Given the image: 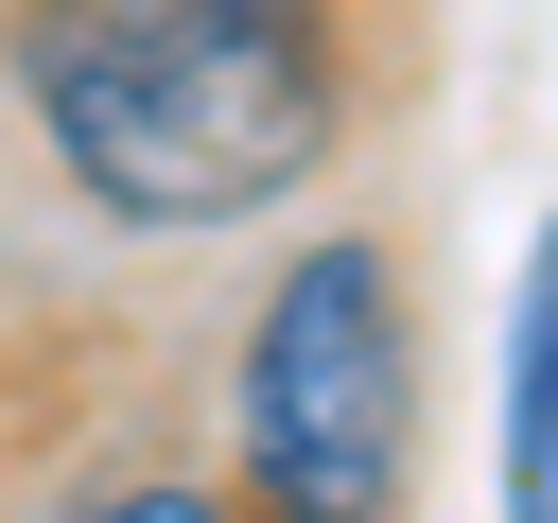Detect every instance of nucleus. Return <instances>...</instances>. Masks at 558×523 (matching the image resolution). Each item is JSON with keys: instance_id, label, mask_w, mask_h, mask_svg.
I'll list each match as a JSON object with an SVG mask.
<instances>
[{"instance_id": "f257e3e1", "label": "nucleus", "mask_w": 558, "mask_h": 523, "mask_svg": "<svg viewBox=\"0 0 558 523\" xmlns=\"http://www.w3.org/2000/svg\"><path fill=\"white\" fill-rule=\"evenodd\" d=\"M384 35V0H0V139L87 244H262L349 174Z\"/></svg>"}, {"instance_id": "f03ea898", "label": "nucleus", "mask_w": 558, "mask_h": 523, "mask_svg": "<svg viewBox=\"0 0 558 523\" xmlns=\"http://www.w3.org/2000/svg\"><path fill=\"white\" fill-rule=\"evenodd\" d=\"M227 488L244 523H401L418 506V279L366 209L279 227L227 349Z\"/></svg>"}, {"instance_id": "7ed1b4c3", "label": "nucleus", "mask_w": 558, "mask_h": 523, "mask_svg": "<svg viewBox=\"0 0 558 523\" xmlns=\"http://www.w3.org/2000/svg\"><path fill=\"white\" fill-rule=\"evenodd\" d=\"M506 523H558V209L506 279Z\"/></svg>"}, {"instance_id": "20e7f679", "label": "nucleus", "mask_w": 558, "mask_h": 523, "mask_svg": "<svg viewBox=\"0 0 558 523\" xmlns=\"http://www.w3.org/2000/svg\"><path fill=\"white\" fill-rule=\"evenodd\" d=\"M17 523H244V488L209 471V453H174V436H140V453H87V471H52Z\"/></svg>"}]
</instances>
